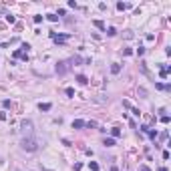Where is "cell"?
Masks as SVG:
<instances>
[{"label":"cell","mask_w":171,"mask_h":171,"mask_svg":"<svg viewBox=\"0 0 171 171\" xmlns=\"http://www.w3.org/2000/svg\"><path fill=\"white\" fill-rule=\"evenodd\" d=\"M117 8H119V10H127V8H129V4H125V2H119V4H117Z\"/></svg>","instance_id":"cell-12"},{"label":"cell","mask_w":171,"mask_h":171,"mask_svg":"<svg viewBox=\"0 0 171 171\" xmlns=\"http://www.w3.org/2000/svg\"><path fill=\"white\" fill-rule=\"evenodd\" d=\"M123 55H125V57H131V55H133V50H131V48H125V50H123Z\"/></svg>","instance_id":"cell-17"},{"label":"cell","mask_w":171,"mask_h":171,"mask_svg":"<svg viewBox=\"0 0 171 171\" xmlns=\"http://www.w3.org/2000/svg\"><path fill=\"white\" fill-rule=\"evenodd\" d=\"M147 133H149V137H151V139H155V137H157V131H151V129H149Z\"/></svg>","instance_id":"cell-18"},{"label":"cell","mask_w":171,"mask_h":171,"mask_svg":"<svg viewBox=\"0 0 171 171\" xmlns=\"http://www.w3.org/2000/svg\"><path fill=\"white\" fill-rule=\"evenodd\" d=\"M83 127H85V121H81V119L73 121V129H83Z\"/></svg>","instance_id":"cell-3"},{"label":"cell","mask_w":171,"mask_h":171,"mask_svg":"<svg viewBox=\"0 0 171 171\" xmlns=\"http://www.w3.org/2000/svg\"><path fill=\"white\" fill-rule=\"evenodd\" d=\"M77 81H79L81 85H87V83H89V79H87L85 75H79V77H77Z\"/></svg>","instance_id":"cell-9"},{"label":"cell","mask_w":171,"mask_h":171,"mask_svg":"<svg viewBox=\"0 0 171 171\" xmlns=\"http://www.w3.org/2000/svg\"><path fill=\"white\" fill-rule=\"evenodd\" d=\"M46 18H48V20H50V22H57V20H58V16H55V14H48V16H46Z\"/></svg>","instance_id":"cell-16"},{"label":"cell","mask_w":171,"mask_h":171,"mask_svg":"<svg viewBox=\"0 0 171 171\" xmlns=\"http://www.w3.org/2000/svg\"><path fill=\"white\" fill-rule=\"evenodd\" d=\"M38 109H40V111H50V109H53V105H50V103H40V105H38Z\"/></svg>","instance_id":"cell-5"},{"label":"cell","mask_w":171,"mask_h":171,"mask_svg":"<svg viewBox=\"0 0 171 171\" xmlns=\"http://www.w3.org/2000/svg\"><path fill=\"white\" fill-rule=\"evenodd\" d=\"M93 24H95V26H97V28L105 30V22H103V20H95V22H93Z\"/></svg>","instance_id":"cell-10"},{"label":"cell","mask_w":171,"mask_h":171,"mask_svg":"<svg viewBox=\"0 0 171 171\" xmlns=\"http://www.w3.org/2000/svg\"><path fill=\"white\" fill-rule=\"evenodd\" d=\"M139 171H149V167H147V165H141V167H139Z\"/></svg>","instance_id":"cell-23"},{"label":"cell","mask_w":171,"mask_h":171,"mask_svg":"<svg viewBox=\"0 0 171 171\" xmlns=\"http://www.w3.org/2000/svg\"><path fill=\"white\" fill-rule=\"evenodd\" d=\"M85 127H89V129H91V127H97V123H95V121H89V123H85Z\"/></svg>","instance_id":"cell-19"},{"label":"cell","mask_w":171,"mask_h":171,"mask_svg":"<svg viewBox=\"0 0 171 171\" xmlns=\"http://www.w3.org/2000/svg\"><path fill=\"white\" fill-rule=\"evenodd\" d=\"M20 147H22L24 151H28V153H32V151H38V147H40V143L36 141L34 137H24V139L20 141Z\"/></svg>","instance_id":"cell-1"},{"label":"cell","mask_w":171,"mask_h":171,"mask_svg":"<svg viewBox=\"0 0 171 171\" xmlns=\"http://www.w3.org/2000/svg\"><path fill=\"white\" fill-rule=\"evenodd\" d=\"M64 64H66V62H58V64H57V73H60V75L66 73V66H64Z\"/></svg>","instance_id":"cell-6"},{"label":"cell","mask_w":171,"mask_h":171,"mask_svg":"<svg viewBox=\"0 0 171 171\" xmlns=\"http://www.w3.org/2000/svg\"><path fill=\"white\" fill-rule=\"evenodd\" d=\"M155 87H157L159 91H171V87H169V85H163V83H157Z\"/></svg>","instance_id":"cell-8"},{"label":"cell","mask_w":171,"mask_h":171,"mask_svg":"<svg viewBox=\"0 0 171 171\" xmlns=\"http://www.w3.org/2000/svg\"><path fill=\"white\" fill-rule=\"evenodd\" d=\"M161 123H165V125H167V123H169V117H167V115H163V117H161Z\"/></svg>","instance_id":"cell-22"},{"label":"cell","mask_w":171,"mask_h":171,"mask_svg":"<svg viewBox=\"0 0 171 171\" xmlns=\"http://www.w3.org/2000/svg\"><path fill=\"white\" fill-rule=\"evenodd\" d=\"M32 127H34V125H32V121H30V119H24V121H20V129H22L26 135H30V133H32Z\"/></svg>","instance_id":"cell-2"},{"label":"cell","mask_w":171,"mask_h":171,"mask_svg":"<svg viewBox=\"0 0 171 171\" xmlns=\"http://www.w3.org/2000/svg\"><path fill=\"white\" fill-rule=\"evenodd\" d=\"M89 167H91L93 171H99V163H95V161H91V163H89Z\"/></svg>","instance_id":"cell-13"},{"label":"cell","mask_w":171,"mask_h":171,"mask_svg":"<svg viewBox=\"0 0 171 171\" xmlns=\"http://www.w3.org/2000/svg\"><path fill=\"white\" fill-rule=\"evenodd\" d=\"M111 171H119V169H117V167H111Z\"/></svg>","instance_id":"cell-24"},{"label":"cell","mask_w":171,"mask_h":171,"mask_svg":"<svg viewBox=\"0 0 171 171\" xmlns=\"http://www.w3.org/2000/svg\"><path fill=\"white\" fill-rule=\"evenodd\" d=\"M159 171H167V169H165V167H161V169H159Z\"/></svg>","instance_id":"cell-25"},{"label":"cell","mask_w":171,"mask_h":171,"mask_svg":"<svg viewBox=\"0 0 171 171\" xmlns=\"http://www.w3.org/2000/svg\"><path fill=\"white\" fill-rule=\"evenodd\" d=\"M64 93H66V97H75V89H71V87H69Z\"/></svg>","instance_id":"cell-15"},{"label":"cell","mask_w":171,"mask_h":171,"mask_svg":"<svg viewBox=\"0 0 171 171\" xmlns=\"http://www.w3.org/2000/svg\"><path fill=\"white\" fill-rule=\"evenodd\" d=\"M111 135H113V137H119V135H121V131H119V127H113V129H111Z\"/></svg>","instance_id":"cell-11"},{"label":"cell","mask_w":171,"mask_h":171,"mask_svg":"<svg viewBox=\"0 0 171 171\" xmlns=\"http://www.w3.org/2000/svg\"><path fill=\"white\" fill-rule=\"evenodd\" d=\"M111 73H113V75H119V73H121V64H117V62L111 64Z\"/></svg>","instance_id":"cell-7"},{"label":"cell","mask_w":171,"mask_h":171,"mask_svg":"<svg viewBox=\"0 0 171 171\" xmlns=\"http://www.w3.org/2000/svg\"><path fill=\"white\" fill-rule=\"evenodd\" d=\"M107 34H109V36H115V34H117V30H115V28H109V30H107Z\"/></svg>","instance_id":"cell-20"},{"label":"cell","mask_w":171,"mask_h":171,"mask_svg":"<svg viewBox=\"0 0 171 171\" xmlns=\"http://www.w3.org/2000/svg\"><path fill=\"white\" fill-rule=\"evenodd\" d=\"M105 145H107V147H113V145H115V139H113V137H111V139H105Z\"/></svg>","instance_id":"cell-14"},{"label":"cell","mask_w":171,"mask_h":171,"mask_svg":"<svg viewBox=\"0 0 171 171\" xmlns=\"http://www.w3.org/2000/svg\"><path fill=\"white\" fill-rule=\"evenodd\" d=\"M169 73H171V66H161V73L159 75H161V79H165Z\"/></svg>","instance_id":"cell-4"},{"label":"cell","mask_w":171,"mask_h":171,"mask_svg":"<svg viewBox=\"0 0 171 171\" xmlns=\"http://www.w3.org/2000/svg\"><path fill=\"white\" fill-rule=\"evenodd\" d=\"M34 22H36V24H38V22H42V16H40V14H36V16H34Z\"/></svg>","instance_id":"cell-21"}]
</instances>
